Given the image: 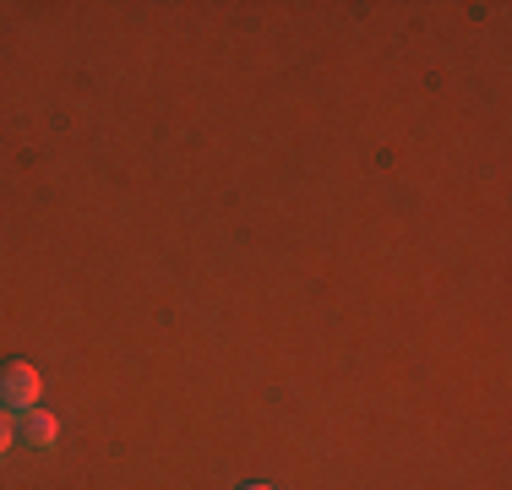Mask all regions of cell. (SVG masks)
Listing matches in <instances>:
<instances>
[{"instance_id":"cell-3","label":"cell","mask_w":512,"mask_h":490,"mask_svg":"<svg viewBox=\"0 0 512 490\" xmlns=\"http://www.w3.org/2000/svg\"><path fill=\"white\" fill-rule=\"evenodd\" d=\"M11 441H17V425H11V420H6V409H0V452H6Z\"/></svg>"},{"instance_id":"cell-1","label":"cell","mask_w":512,"mask_h":490,"mask_svg":"<svg viewBox=\"0 0 512 490\" xmlns=\"http://www.w3.org/2000/svg\"><path fill=\"white\" fill-rule=\"evenodd\" d=\"M39 403V371L28 360H0V409L28 414Z\"/></svg>"},{"instance_id":"cell-2","label":"cell","mask_w":512,"mask_h":490,"mask_svg":"<svg viewBox=\"0 0 512 490\" xmlns=\"http://www.w3.org/2000/svg\"><path fill=\"white\" fill-rule=\"evenodd\" d=\"M17 436L22 441H28V447H55V420H50V414H39V409H28V414H22V425H17Z\"/></svg>"},{"instance_id":"cell-4","label":"cell","mask_w":512,"mask_h":490,"mask_svg":"<svg viewBox=\"0 0 512 490\" xmlns=\"http://www.w3.org/2000/svg\"><path fill=\"white\" fill-rule=\"evenodd\" d=\"M240 490H273V485H240Z\"/></svg>"}]
</instances>
